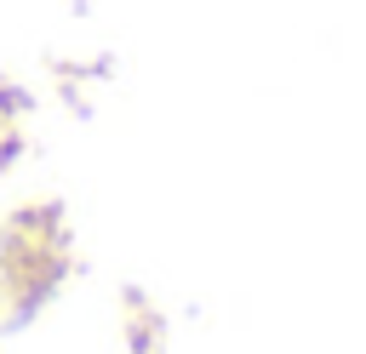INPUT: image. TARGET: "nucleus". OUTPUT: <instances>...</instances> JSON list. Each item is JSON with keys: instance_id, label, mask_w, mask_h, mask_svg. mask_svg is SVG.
Returning <instances> with one entry per match:
<instances>
[{"instance_id": "nucleus-1", "label": "nucleus", "mask_w": 366, "mask_h": 354, "mask_svg": "<svg viewBox=\"0 0 366 354\" xmlns=\"http://www.w3.org/2000/svg\"><path fill=\"white\" fill-rule=\"evenodd\" d=\"M40 251H46V246L34 240V228L17 223L11 240L0 246V268H6V285H11V291H46V285H51V268H57V263H46Z\"/></svg>"}]
</instances>
